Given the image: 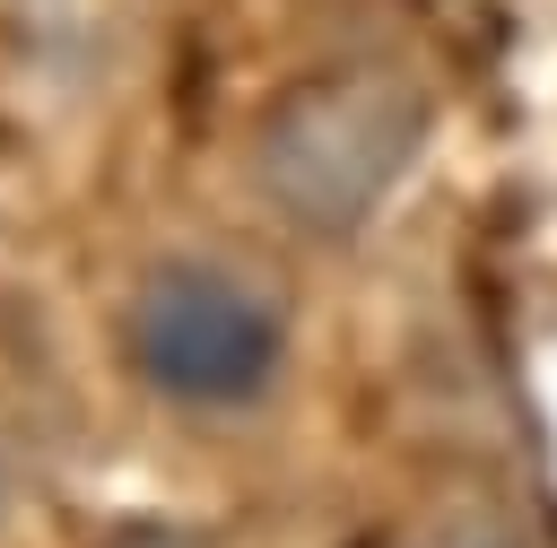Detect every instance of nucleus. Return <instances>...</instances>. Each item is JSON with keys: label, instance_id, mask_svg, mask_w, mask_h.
I'll use <instances>...</instances> for the list:
<instances>
[{"label": "nucleus", "instance_id": "nucleus-1", "mask_svg": "<svg viewBox=\"0 0 557 548\" xmlns=\"http://www.w3.org/2000/svg\"><path fill=\"white\" fill-rule=\"evenodd\" d=\"M418 148H426L418 78H400L383 61H331V70L287 78L261 104V122H252V183H261V200L296 235L348 244L400 191Z\"/></svg>", "mask_w": 557, "mask_h": 548}, {"label": "nucleus", "instance_id": "nucleus-2", "mask_svg": "<svg viewBox=\"0 0 557 548\" xmlns=\"http://www.w3.org/2000/svg\"><path fill=\"white\" fill-rule=\"evenodd\" d=\"M122 348L174 409H252L287 374V313L226 261H157L131 287Z\"/></svg>", "mask_w": 557, "mask_h": 548}, {"label": "nucleus", "instance_id": "nucleus-3", "mask_svg": "<svg viewBox=\"0 0 557 548\" xmlns=\"http://www.w3.org/2000/svg\"><path fill=\"white\" fill-rule=\"evenodd\" d=\"M400 548H531V531L505 513V505H487V496H461V505H435Z\"/></svg>", "mask_w": 557, "mask_h": 548}]
</instances>
